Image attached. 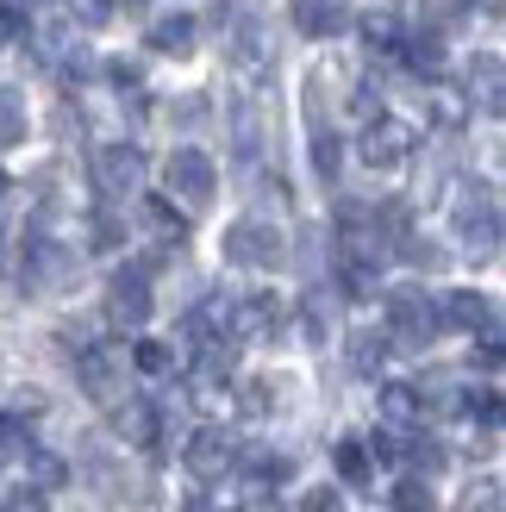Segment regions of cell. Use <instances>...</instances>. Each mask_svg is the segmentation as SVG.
<instances>
[{"instance_id": "1", "label": "cell", "mask_w": 506, "mask_h": 512, "mask_svg": "<svg viewBox=\"0 0 506 512\" xmlns=\"http://www.w3.org/2000/svg\"><path fill=\"white\" fill-rule=\"evenodd\" d=\"M225 263H244V269H275L282 263V232L263 219H238L225 232Z\"/></svg>"}, {"instance_id": "2", "label": "cell", "mask_w": 506, "mask_h": 512, "mask_svg": "<svg viewBox=\"0 0 506 512\" xmlns=\"http://www.w3.org/2000/svg\"><path fill=\"white\" fill-rule=\"evenodd\" d=\"M413 150H419V132L407 119H382V113L369 119V132H363V163L369 169H400Z\"/></svg>"}, {"instance_id": "3", "label": "cell", "mask_w": 506, "mask_h": 512, "mask_svg": "<svg viewBox=\"0 0 506 512\" xmlns=\"http://www.w3.org/2000/svg\"><path fill=\"white\" fill-rule=\"evenodd\" d=\"M388 331L400 344H425V338H438V306L425 300L419 288H400L388 294Z\"/></svg>"}, {"instance_id": "4", "label": "cell", "mask_w": 506, "mask_h": 512, "mask_svg": "<svg viewBox=\"0 0 506 512\" xmlns=\"http://www.w3.org/2000/svg\"><path fill=\"white\" fill-rule=\"evenodd\" d=\"M213 157H207V150H175V157H169V194L175 200H182V207H207V200H213Z\"/></svg>"}, {"instance_id": "5", "label": "cell", "mask_w": 506, "mask_h": 512, "mask_svg": "<svg viewBox=\"0 0 506 512\" xmlns=\"http://www.w3.org/2000/svg\"><path fill=\"white\" fill-rule=\"evenodd\" d=\"M94 182H100V194H138V182H144V157L132 144H107L94 157Z\"/></svg>"}, {"instance_id": "6", "label": "cell", "mask_w": 506, "mask_h": 512, "mask_svg": "<svg viewBox=\"0 0 506 512\" xmlns=\"http://www.w3.org/2000/svg\"><path fill=\"white\" fill-rule=\"evenodd\" d=\"M75 375H82V388L100 400V406H119V356L107 344H88L75 356Z\"/></svg>"}, {"instance_id": "7", "label": "cell", "mask_w": 506, "mask_h": 512, "mask_svg": "<svg viewBox=\"0 0 506 512\" xmlns=\"http://www.w3.org/2000/svg\"><path fill=\"white\" fill-rule=\"evenodd\" d=\"M225 325H232V338H269V331L282 325V300L275 294H244L238 306H225Z\"/></svg>"}, {"instance_id": "8", "label": "cell", "mask_w": 506, "mask_h": 512, "mask_svg": "<svg viewBox=\"0 0 506 512\" xmlns=\"http://www.w3.org/2000/svg\"><path fill=\"white\" fill-rule=\"evenodd\" d=\"M107 313H113L119 325H144V319H150V281H144V269H119V275H113Z\"/></svg>"}, {"instance_id": "9", "label": "cell", "mask_w": 506, "mask_h": 512, "mask_svg": "<svg viewBox=\"0 0 506 512\" xmlns=\"http://www.w3.org/2000/svg\"><path fill=\"white\" fill-rule=\"evenodd\" d=\"M232 456H238V450H232V438H225L219 425H200L194 444H188V469H194L200 481H219L225 469H232Z\"/></svg>"}, {"instance_id": "10", "label": "cell", "mask_w": 506, "mask_h": 512, "mask_svg": "<svg viewBox=\"0 0 506 512\" xmlns=\"http://www.w3.org/2000/svg\"><path fill=\"white\" fill-rule=\"evenodd\" d=\"M438 325H457V331H488V325H494V306H488V294L457 288V294H444V300H438Z\"/></svg>"}, {"instance_id": "11", "label": "cell", "mask_w": 506, "mask_h": 512, "mask_svg": "<svg viewBox=\"0 0 506 512\" xmlns=\"http://www.w3.org/2000/svg\"><path fill=\"white\" fill-rule=\"evenodd\" d=\"M382 425H388V431H413V425H425V400H419V388H407V381H388V388H382Z\"/></svg>"}, {"instance_id": "12", "label": "cell", "mask_w": 506, "mask_h": 512, "mask_svg": "<svg viewBox=\"0 0 506 512\" xmlns=\"http://www.w3.org/2000/svg\"><path fill=\"white\" fill-rule=\"evenodd\" d=\"M294 25L307 38H332L344 32V0H294Z\"/></svg>"}, {"instance_id": "13", "label": "cell", "mask_w": 506, "mask_h": 512, "mask_svg": "<svg viewBox=\"0 0 506 512\" xmlns=\"http://www.w3.org/2000/svg\"><path fill=\"white\" fill-rule=\"evenodd\" d=\"M150 50H163V57H188L194 50V19L188 13H163L150 25Z\"/></svg>"}, {"instance_id": "14", "label": "cell", "mask_w": 506, "mask_h": 512, "mask_svg": "<svg viewBox=\"0 0 506 512\" xmlns=\"http://www.w3.org/2000/svg\"><path fill=\"white\" fill-rule=\"evenodd\" d=\"M63 269H69V256H63L57 244H44V238L25 244V275H32V288H57Z\"/></svg>"}, {"instance_id": "15", "label": "cell", "mask_w": 506, "mask_h": 512, "mask_svg": "<svg viewBox=\"0 0 506 512\" xmlns=\"http://www.w3.org/2000/svg\"><path fill=\"white\" fill-rule=\"evenodd\" d=\"M119 431H125L138 450H157V406H150V400H125V406H119Z\"/></svg>"}, {"instance_id": "16", "label": "cell", "mask_w": 506, "mask_h": 512, "mask_svg": "<svg viewBox=\"0 0 506 512\" xmlns=\"http://www.w3.org/2000/svg\"><path fill=\"white\" fill-rule=\"evenodd\" d=\"M425 100H432V119L450 125V132H457V125H469V94H463V88L432 82V94H425Z\"/></svg>"}, {"instance_id": "17", "label": "cell", "mask_w": 506, "mask_h": 512, "mask_svg": "<svg viewBox=\"0 0 506 512\" xmlns=\"http://www.w3.org/2000/svg\"><path fill=\"white\" fill-rule=\"evenodd\" d=\"M232 57H238V69H244V75H263V69H269V44H263L257 25H244V32L232 38Z\"/></svg>"}, {"instance_id": "18", "label": "cell", "mask_w": 506, "mask_h": 512, "mask_svg": "<svg viewBox=\"0 0 506 512\" xmlns=\"http://www.w3.org/2000/svg\"><path fill=\"white\" fill-rule=\"evenodd\" d=\"M25 138V94L19 88H0V150Z\"/></svg>"}, {"instance_id": "19", "label": "cell", "mask_w": 506, "mask_h": 512, "mask_svg": "<svg viewBox=\"0 0 506 512\" xmlns=\"http://www.w3.org/2000/svg\"><path fill=\"white\" fill-rule=\"evenodd\" d=\"M144 219H150V232H163V238H175V244L188 238V219L175 213V207H169L163 194H150V200H144Z\"/></svg>"}, {"instance_id": "20", "label": "cell", "mask_w": 506, "mask_h": 512, "mask_svg": "<svg viewBox=\"0 0 506 512\" xmlns=\"http://www.w3.org/2000/svg\"><path fill=\"white\" fill-rule=\"evenodd\" d=\"M382 356H388V331H357V338H350V369L357 375H369Z\"/></svg>"}, {"instance_id": "21", "label": "cell", "mask_w": 506, "mask_h": 512, "mask_svg": "<svg viewBox=\"0 0 506 512\" xmlns=\"http://www.w3.org/2000/svg\"><path fill=\"white\" fill-rule=\"evenodd\" d=\"M394 512H438V500L419 475H407V481H394Z\"/></svg>"}, {"instance_id": "22", "label": "cell", "mask_w": 506, "mask_h": 512, "mask_svg": "<svg viewBox=\"0 0 506 512\" xmlns=\"http://www.w3.org/2000/svg\"><path fill=\"white\" fill-rule=\"evenodd\" d=\"M475 88H482V100L500 113V57H482V63L469 69V94H475Z\"/></svg>"}, {"instance_id": "23", "label": "cell", "mask_w": 506, "mask_h": 512, "mask_svg": "<svg viewBox=\"0 0 506 512\" xmlns=\"http://www.w3.org/2000/svg\"><path fill=\"white\" fill-rule=\"evenodd\" d=\"M369 469H375V463H369V450H363V444H338V475L350 481V488H363Z\"/></svg>"}, {"instance_id": "24", "label": "cell", "mask_w": 506, "mask_h": 512, "mask_svg": "<svg viewBox=\"0 0 506 512\" xmlns=\"http://www.w3.org/2000/svg\"><path fill=\"white\" fill-rule=\"evenodd\" d=\"M132 363H138L144 375H169V369H175V350H169V344H150V338H144V344L132 350Z\"/></svg>"}, {"instance_id": "25", "label": "cell", "mask_w": 506, "mask_h": 512, "mask_svg": "<svg viewBox=\"0 0 506 512\" xmlns=\"http://www.w3.org/2000/svg\"><path fill=\"white\" fill-rule=\"evenodd\" d=\"M313 169H319V175H338V138H332V132L313 138Z\"/></svg>"}, {"instance_id": "26", "label": "cell", "mask_w": 506, "mask_h": 512, "mask_svg": "<svg viewBox=\"0 0 506 512\" xmlns=\"http://www.w3.org/2000/svg\"><path fill=\"white\" fill-rule=\"evenodd\" d=\"M300 512H344V494H332V488H313L307 500H300Z\"/></svg>"}, {"instance_id": "27", "label": "cell", "mask_w": 506, "mask_h": 512, "mask_svg": "<svg viewBox=\"0 0 506 512\" xmlns=\"http://www.w3.org/2000/svg\"><path fill=\"white\" fill-rule=\"evenodd\" d=\"M32 475H38V488H57V481H63V463H57V456H32Z\"/></svg>"}, {"instance_id": "28", "label": "cell", "mask_w": 506, "mask_h": 512, "mask_svg": "<svg viewBox=\"0 0 506 512\" xmlns=\"http://www.w3.org/2000/svg\"><path fill=\"white\" fill-rule=\"evenodd\" d=\"M19 25H25V19H19V7H13V0H0V44H7Z\"/></svg>"}, {"instance_id": "29", "label": "cell", "mask_w": 506, "mask_h": 512, "mask_svg": "<svg viewBox=\"0 0 506 512\" xmlns=\"http://www.w3.org/2000/svg\"><path fill=\"white\" fill-rule=\"evenodd\" d=\"M107 7H138V0H107Z\"/></svg>"}, {"instance_id": "30", "label": "cell", "mask_w": 506, "mask_h": 512, "mask_svg": "<svg viewBox=\"0 0 506 512\" xmlns=\"http://www.w3.org/2000/svg\"><path fill=\"white\" fill-rule=\"evenodd\" d=\"M0 194H7V175H0Z\"/></svg>"}]
</instances>
